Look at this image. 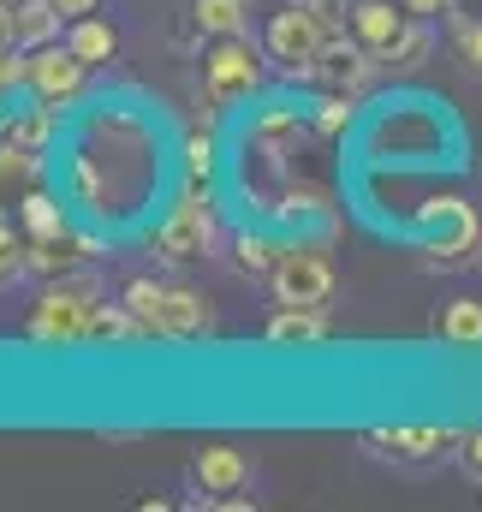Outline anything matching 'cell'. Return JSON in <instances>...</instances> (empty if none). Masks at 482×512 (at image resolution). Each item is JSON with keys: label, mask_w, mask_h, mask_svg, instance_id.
Masks as SVG:
<instances>
[{"label": "cell", "mask_w": 482, "mask_h": 512, "mask_svg": "<svg viewBox=\"0 0 482 512\" xmlns=\"http://www.w3.org/2000/svg\"><path fill=\"white\" fill-rule=\"evenodd\" d=\"M102 286L90 268H72V274H54L30 310H24V340L30 346H84L90 340V310H96Z\"/></svg>", "instance_id": "6da1fadb"}, {"label": "cell", "mask_w": 482, "mask_h": 512, "mask_svg": "<svg viewBox=\"0 0 482 512\" xmlns=\"http://www.w3.org/2000/svg\"><path fill=\"white\" fill-rule=\"evenodd\" d=\"M125 304L137 310V322L149 328V340H209L221 322H215V304L191 286H173V280H155V274H137L125 280L120 292Z\"/></svg>", "instance_id": "7a4b0ae2"}, {"label": "cell", "mask_w": 482, "mask_h": 512, "mask_svg": "<svg viewBox=\"0 0 482 512\" xmlns=\"http://www.w3.org/2000/svg\"><path fill=\"white\" fill-rule=\"evenodd\" d=\"M328 12L322 6H310V0H292V6H280V12H268V24H262V54L286 72V78H310V66H316V54L328 48Z\"/></svg>", "instance_id": "3957f363"}, {"label": "cell", "mask_w": 482, "mask_h": 512, "mask_svg": "<svg viewBox=\"0 0 482 512\" xmlns=\"http://www.w3.org/2000/svg\"><path fill=\"white\" fill-rule=\"evenodd\" d=\"M215 245H221V221H215L209 191H197V185H191V191L155 221V233H149V251L161 256V262H173V268L215 256Z\"/></svg>", "instance_id": "277c9868"}, {"label": "cell", "mask_w": 482, "mask_h": 512, "mask_svg": "<svg viewBox=\"0 0 482 512\" xmlns=\"http://www.w3.org/2000/svg\"><path fill=\"white\" fill-rule=\"evenodd\" d=\"M268 54L250 48V36H215V48L203 54V90L215 108H239L250 96H262L268 84Z\"/></svg>", "instance_id": "5b68a950"}, {"label": "cell", "mask_w": 482, "mask_h": 512, "mask_svg": "<svg viewBox=\"0 0 482 512\" xmlns=\"http://www.w3.org/2000/svg\"><path fill=\"white\" fill-rule=\"evenodd\" d=\"M358 447L387 465H435V459L459 453V435L441 423H387V429H363Z\"/></svg>", "instance_id": "8992f818"}, {"label": "cell", "mask_w": 482, "mask_h": 512, "mask_svg": "<svg viewBox=\"0 0 482 512\" xmlns=\"http://www.w3.org/2000/svg\"><path fill=\"white\" fill-rule=\"evenodd\" d=\"M268 292H274V304H322L328 310V298H334V262L316 245H286L280 262H274V274H268Z\"/></svg>", "instance_id": "52a82bcc"}, {"label": "cell", "mask_w": 482, "mask_h": 512, "mask_svg": "<svg viewBox=\"0 0 482 512\" xmlns=\"http://www.w3.org/2000/svg\"><path fill=\"white\" fill-rule=\"evenodd\" d=\"M24 54H30V96L42 108H72L90 90V66L66 48V36L42 42V48H24Z\"/></svg>", "instance_id": "ba28073f"}, {"label": "cell", "mask_w": 482, "mask_h": 512, "mask_svg": "<svg viewBox=\"0 0 482 512\" xmlns=\"http://www.w3.org/2000/svg\"><path fill=\"white\" fill-rule=\"evenodd\" d=\"M375 72H381V54H369L358 36H328V48L316 54V66H310V84H322V90H346V96H363L369 84H375Z\"/></svg>", "instance_id": "9c48e42d"}, {"label": "cell", "mask_w": 482, "mask_h": 512, "mask_svg": "<svg viewBox=\"0 0 482 512\" xmlns=\"http://www.w3.org/2000/svg\"><path fill=\"white\" fill-rule=\"evenodd\" d=\"M191 489H197V507L221 501V495H244L250 489V459H244L233 441H209L191 453Z\"/></svg>", "instance_id": "30bf717a"}, {"label": "cell", "mask_w": 482, "mask_h": 512, "mask_svg": "<svg viewBox=\"0 0 482 512\" xmlns=\"http://www.w3.org/2000/svg\"><path fill=\"white\" fill-rule=\"evenodd\" d=\"M423 262H429V268H447V274L482 262V215L471 203H459V209L441 221V233L423 239Z\"/></svg>", "instance_id": "8fae6325"}, {"label": "cell", "mask_w": 482, "mask_h": 512, "mask_svg": "<svg viewBox=\"0 0 482 512\" xmlns=\"http://www.w3.org/2000/svg\"><path fill=\"white\" fill-rule=\"evenodd\" d=\"M262 340H268V346H286V352L322 346V340H328V310H322V304H274L268 322H262Z\"/></svg>", "instance_id": "7c38bea8"}, {"label": "cell", "mask_w": 482, "mask_h": 512, "mask_svg": "<svg viewBox=\"0 0 482 512\" xmlns=\"http://www.w3.org/2000/svg\"><path fill=\"white\" fill-rule=\"evenodd\" d=\"M405 18H411L405 0H352V6H346V30L358 36L369 54H387L393 36L405 30Z\"/></svg>", "instance_id": "4fadbf2b"}, {"label": "cell", "mask_w": 482, "mask_h": 512, "mask_svg": "<svg viewBox=\"0 0 482 512\" xmlns=\"http://www.w3.org/2000/svg\"><path fill=\"white\" fill-rule=\"evenodd\" d=\"M149 340V328L137 322V310L125 304V298H96V310H90V340L84 346H143Z\"/></svg>", "instance_id": "5bb4252c"}, {"label": "cell", "mask_w": 482, "mask_h": 512, "mask_svg": "<svg viewBox=\"0 0 482 512\" xmlns=\"http://www.w3.org/2000/svg\"><path fill=\"white\" fill-rule=\"evenodd\" d=\"M66 48L96 72V66H114V60H120V30H114L108 18L84 12V18H72V24H66Z\"/></svg>", "instance_id": "9a60e30c"}, {"label": "cell", "mask_w": 482, "mask_h": 512, "mask_svg": "<svg viewBox=\"0 0 482 512\" xmlns=\"http://www.w3.org/2000/svg\"><path fill=\"white\" fill-rule=\"evenodd\" d=\"M54 126H60V108H12V114H0V143H12V149H30V155H48V143H54Z\"/></svg>", "instance_id": "2e32d148"}, {"label": "cell", "mask_w": 482, "mask_h": 512, "mask_svg": "<svg viewBox=\"0 0 482 512\" xmlns=\"http://www.w3.org/2000/svg\"><path fill=\"white\" fill-rule=\"evenodd\" d=\"M18 227H24V239H66L72 215H66L60 197H48L42 185H30V191H18Z\"/></svg>", "instance_id": "e0dca14e"}, {"label": "cell", "mask_w": 482, "mask_h": 512, "mask_svg": "<svg viewBox=\"0 0 482 512\" xmlns=\"http://www.w3.org/2000/svg\"><path fill=\"white\" fill-rule=\"evenodd\" d=\"M429 334L441 346H482V298H447L429 316Z\"/></svg>", "instance_id": "ac0fdd59"}, {"label": "cell", "mask_w": 482, "mask_h": 512, "mask_svg": "<svg viewBox=\"0 0 482 512\" xmlns=\"http://www.w3.org/2000/svg\"><path fill=\"white\" fill-rule=\"evenodd\" d=\"M66 36V12L54 0H18V48H42Z\"/></svg>", "instance_id": "d6986e66"}, {"label": "cell", "mask_w": 482, "mask_h": 512, "mask_svg": "<svg viewBox=\"0 0 482 512\" xmlns=\"http://www.w3.org/2000/svg\"><path fill=\"white\" fill-rule=\"evenodd\" d=\"M191 24L203 36H250V0H191Z\"/></svg>", "instance_id": "ffe728a7"}, {"label": "cell", "mask_w": 482, "mask_h": 512, "mask_svg": "<svg viewBox=\"0 0 482 512\" xmlns=\"http://www.w3.org/2000/svg\"><path fill=\"white\" fill-rule=\"evenodd\" d=\"M429 54H435V30H429V18H405V30H399L393 48L381 54V66H393V72H417Z\"/></svg>", "instance_id": "44dd1931"}, {"label": "cell", "mask_w": 482, "mask_h": 512, "mask_svg": "<svg viewBox=\"0 0 482 512\" xmlns=\"http://www.w3.org/2000/svg\"><path fill=\"white\" fill-rule=\"evenodd\" d=\"M280 251H286V245H274L268 233H250V227L233 233V268H239L244 280H262V286H268V274H274Z\"/></svg>", "instance_id": "7402d4cb"}, {"label": "cell", "mask_w": 482, "mask_h": 512, "mask_svg": "<svg viewBox=\"0 0 482 512\" xmlns=\"http://www.w3.org/2000/svg\"><path fill=\"white\" fill-rule=\"evenodd\" d=\"M30 274V239H24V227L6 215V203H0V286H12V280H24Z\"/></svg>", "instance_id": "603a6c76"}, {"label": "cell", "mask_w": 482, "mask_h": 512, "mask_svg": "<svg viewBox=\"0 0 482 512\" xmlns=\"http://www.w3.org/2000/svg\"><path fill=\"white\" fill-rule=\"evenodd\" d=\"M358 102H363V96L328 90V96L316 102V114H310V131H322V137H346V131L358 126Z\"/></svg>", "instance_id": "cb8c5ba5"}, {"label": "cell", "mask_w": 482, "mask_h": 512, "mask_svg": "<svg viewBox=\"0 0 482 512\" xmlns=\"http://www.w3.org/2000/svg\"><path fill=\"white\" fill-rule=\"evenodd\" d=\"M250 137L280 161V143H286V137H304V120H298V108H262L256 126H250Z\"/></svg>", "instance_id": "d4e9b609"}, {"label": "cell", "mask_w": 482, "mask_h": 512, "mask_svg": "<svg viewBox=\"0 0 482 512\" xmlns=\"http://www.w3.org/2000/svg\"><path fill=\"white\" fill-rule=\"evenodd\" d=\"M185 173H191V185H209L215 179V137L209 131H191L185 137Z\"/></svg>", "instance_id": "484cf974"}, {"label": "cell", "mask_w": 482, "mask_h": 512, "mask_svg": "<svg viewBox=\"0 0 482 512\" xmlns=\"http://www.w3.org/2000/svg\"><path fill=\"white\" fill-rule=\"evenodd\" d=\"M18 90H30V54H24V48H6V54H0V114H6V102H12Z\"/></svg>", "instance_id": "4316f807"}, {"label": "cell", "mask_w": 482, "mask_h": 512, "mask_svg": "<svg viewBox=\"0 0 482 512\" xmlns=\"http://www.w3.org/2000/svg\"><path fill=\"white\" fill-rule=\"evenodd\" d=\"M453 48H459V60L482 72V24L477 18H465V12H453Z\"/></svg>", "instance_id": "83f0119b"}, {"label": "cell", "mask_w": 482, "mask_h": 512, "mask_svg": "<svg viewBox=\"0 0 482 512\" xmlns=\"http://www.w3.org/2000/svg\"><path fill=\"white\" fill-rule=\"evenodd\" d=\"M459 465H465V477H471V483H482V429L459 435Z\"/></svg>", "instance_id": "f1b7e54d"}, {"label": "cell", "mask_w": 482, "mask_h": 512, "mask_svg": "<svg viewBox=\"0 0 482 512\" xmlns=\"http://www.w3.org/2000/svg\"><path fill=\"white\" fill-rule=\"evenodd\" d=\"M405 12H411V18H441V12L453 18V12H459V0H405Z\"/></svg>", "instance_id": "f546056e"}, {"label": "cell", "mask_w": 482, "mask_h": 512, "mask_svg": "<svg viewBox=\"0 0 482 512\" xmlns=\"http://www.w3.org/2000/svg\"><path fill=\"white\" fill-rule=\"evenodd\" d=\"M6 48H18V6L0 0V54H6Z\"/></svg>", "instance_id": "4dcf8cb0"}, {"label": "cell", "mask_w": 482, "mask_h": 512, "mask_svg": "<svg viewBox=\"0 0 482 512\" xmlns=\"http://www.w3.org/2000/svg\"><path fill=\"white\" fill-rule=\"evenodd\" d=\"M54 6H60V12H66V24H72V18H84V12H96L102 0H54Z\"/></svg>", "instance_id": "1f68e13d"}, {"label": "cell", "mask_w": 482, "mask_h": 512, "mask_svg": "<svg viewBox=\"0 0 482 512\" xmlns=\"http://www.w3.org/2000/svg\"><path fill=\"white\" fill-rule=\"evenodd\" d=\"M310 6H322V12H328V6H334V0H310Z\"/></svg>", "instance_id": "d6a6232c"}, {"label": "cell", "mask_w": 482, "mask_h": 512, "mask_svg": "<svg viewBox=\"0 0 482 512\" xmlns=\"http://www.w3.org/2000/svg\"><path fill=\"white\" fill-rule=\"evenodd\" d=\"M6 6H18V0H6Z\"/></svg>", "instance_id": "836d02e7"}]
</instances>
